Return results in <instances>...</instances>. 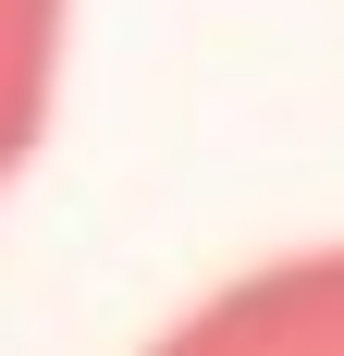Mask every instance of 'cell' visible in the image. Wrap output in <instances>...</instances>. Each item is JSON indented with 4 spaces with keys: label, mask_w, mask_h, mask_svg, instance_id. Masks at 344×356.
I'll list each match as a JSON object with an SVG mask.
<instances>
[{
    "label": "cell",
    "mask_w": 344,
    "mask_h": 356,
    "mask_svg": "<svg viewBox=\"0 0 344 356\" xmlns=\"http://www.w3.org/2000/svg\"><path fill=\"white\" fill-rule=\"evenodd\" d=\"M148 356H344V246L271 258V270L197 295Z\"/></svg>",
    "instance_id": "obj_1"
},
{
    "label": "cell",
    "mask_w": 344,
    "mask_h": 356,
    "mask_svg": "<svg viewBox=\"0 0 344 356\" xmlns=\"http://www.w3.org/2000/svg\"><path fill=\"white\" fill-rule=\"evenodd\" d=\"M49 74H62V0H0V184L49 123Z\"/></svg>",
    "instance_id": "obj_2"
}]
</instances>
